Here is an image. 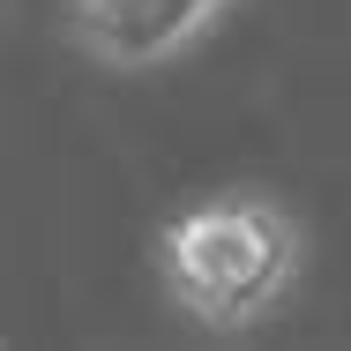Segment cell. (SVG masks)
I'll return each mask as SVG.
<instances>
[{"instance_id":"6da1fadb","label":"cell","mask_w":351,"mask_h":351,"mask_svg":"<svg viewBox=\"0 0 351 351\" xmlns=\"http://www.w3.org/2000/svg\"><path fill=\"white\" fill-rule=\"evenodd\" d=\"M157 277L202 329H247L299 277V224L269 195H210L157 232Z\"/></svg>"},{"instance_id":"7a4b0ae2","label":"cell","mask_w":351,"mask_h":351,"mask_svg":"<svg viewBox=\"0 0 351 351\" xmlns=\"http://www.w3.org/2000/svg\"><path fill=\"white\" fill-rule=\"evenodd\" d=\"M224 8L232 0H68V30L97 68L142 75L180 45H195Z\"/></svg>"}]
</instances>
